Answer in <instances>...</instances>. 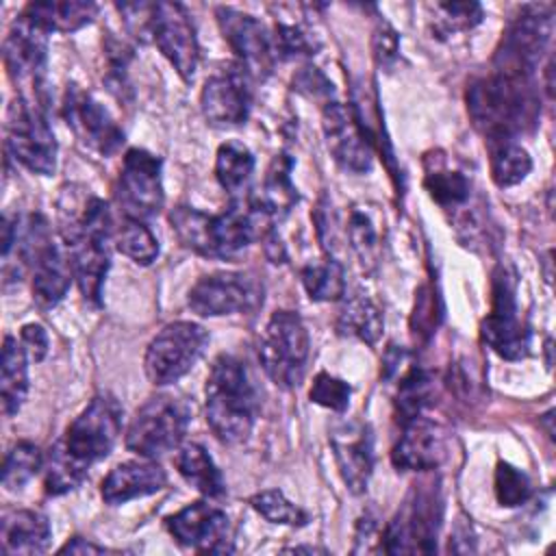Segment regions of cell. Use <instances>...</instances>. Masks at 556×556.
I'll return each instance as SVG.
<instances>
[{"mask_svg":"<svg viewBox=\"0 0 556 556\" xmlns=\"http://www.w3.org/2000/svg\"><path fill=\"white\" fill-rule=\"evenodd\" d=\"M424 187L441 208H458L469 200V180L465 174L454 169H428Z\"/></svg>","mask_w":556,"mask_h":556,"instance_id":"40","label":"cell"},{"mask_svg":"<svg viewBox=\"0 0 556 556\" xmlns=\"http://www.w3.org/2000/svg\"><path fill=\"white\" fill-rule=\"evenodd\" d=\"M22 343L26 348V354H30V358L35 363L43 361L48 354V334L39 324H26L22 326Z\"/></svg>","mask_w":556,"mask_h":556,"instance_id":"49","label":"cell"},{"mask_svg":"<svg viewBox=\"0 0 556 556\" xmlns=\"http://www.w3.org/2000/svg\"><path fill=\"white\" fill-rule=\"evenodd\" d=\"M7 148L35 174L50 176L56 167V141L41 100L17 96L7 111Z\"/></svg>","mask_w":556,"mask_h":556,"instance_id":"8","label":"cell"},{"mask_svg":"<svg viewBox=\"0 0 556 556\" xmlns=\"http://www.w3.org/2000/svg\"><path fill=\"white\" fill-rule=\"evenodd\" d=\"M254 195L276 222L293 208V204L298 202V189L291 182V159L287 154H278L271 161L263 189Z\"/></svg>","mask_w":556,"mask_h":556,"instance_id":"31","label":"cell"},{"mask_svg":"<svg viewBox=\"0 0 556 556\" xmlns=\"http://www.w3.org/2000/svg\"><path fill=\"white\" fill-rule=\"evenodd\" d=\"M167 484V473L161 465L148 460H126L115 465L102 480V500L111 506L124 504L135 497L152 495Z\"/></svg>","mask_w":556,"mask_h":556,"instance_id":"24","label":"cell"},{"mask_svg":"<svg viewBox=\"0 0 556 556\" xmlns=\"http://www.w3.org/2000/svg\"><path fill=\"white\" fill-rule=\"evenodd\" d=\"M554 28L552 9L545 4H528L508 24L500 48L493 56V72L532 78L539 61L549 43Z\"/></svg>","mask_w":556,"mask_h":556,"instance_id":"9","label":"cell"},{"mask_svg":"<svg viewBox=\"0 0 556 556\" xmlns=\"http://www.w3.org/2000/svg\"><path fill=\"white\" fill-rule=\"evenodd\" d=\"M174 465L178 473L202 495L206 497H222L226 493V484L222 478V471L208 456V452L198 443H187L178 450Z\"/></svg>","mask_w":556,"mask_h":556,"instance_id":"28","label":"cell"},{"mask_svg":"<svg viewBox=\"0 0 556 556\" xmlns=\"http://www.w3.org/2000/svg\"><path fill=\"white\" fill-rule=\"evenodd\" d=\"M215 15L224 39L237 54V63H241L250 76L265 78L271 72L276 59L274 41L265 26L250 13H241L230 7H217Z\"/></svg>","mask_w":556,"mask_h":556,"instance_id":"20","label":"cell"},{"mask_svg":"<svg viewBox=\"0 0 556 556\" xmlns=\"http://www.w3.org/2000/svg\"><path fill=\"white\" fill-rule=\"evenodd\" d=\"M39 469H43V454L39 452V447L30 441H20L4 456L2 486L7 491H17L33 476H37Z\"/></svg>","mask_w":556,"mask_h":556,"instance_id":"39","label":"cell"},{"mask_svg":"<svg viewBox=\"0 0 556 556\" xmlns=\"http://www.w3.org/2000/svg\"><path fill=\"white\" fill-rule=\"evenodd\" d=\"M111 239L100 237H85L67 243V254L72 261V271L83 298L91 304H100L102 285L111 265L109 252Z\"/></svg>","mask_w":556,"mask_h":556,"instance_id":"26","label":"cell"},{"mask_svg":"<svg viewBox=\"0 0 556 556\" xmlns=\"http://www.w3.org/2000/svg\"><path fill=\"white\" fill-rule=\"evenodd\" d=\"M48 30L20 13L4 39V67L9 78L30 89L28 98L43 102V74L48 61Z\"/></svg>","mask_w":556,"mask_h":556,"instance_id":"15","label":"cell"},{"mask_svg":"<svg viewBox=\"0 0 556 556\" xmlns=\"http://www.w3.org/2000/svg\"><path fill=\"white\" fill-rule=\"evenodd\" d=\"M493 306L482 319V339L506 361H519L530 350V330L517 315V282L506 267L493 271Z\"/></svg>","mask_w":556,"mask_h":556,"instance_id":"12","label":"cell"},{"mask_svg":"<svg viewBox=\"0 0 556 556\" xmlns=\"http://www.w3.org/2000/svg\"><path fill=\"white\" fill-rule=\"evenodd\" d=\"M206 421L222 443H243L258 413L256 389L245 365L232 354H219L206 378Z\"/></svg>","mask_w":556,"mask_h":556,"instance_id":"3","label":"cell"},{"mask_svg":"<svg viewBox=\"0 0 556 556\" xmlns=\"http://www.w3.org/2000/svg\"><path fill=\"white\" fill-rule=\"evenodd\" d=\"M443 519V493L439 478H424L413 484L404 504L380 534V549L387 554H432Z\"/></svg>","mask_w":556,"mask_h":556,"instance_id":"5","label":"cell"},{"mask_svg":"<svg viewBox=\"0 0 556 556\" xmlns=\"http://www.w3.org/2000/svg\"><path fill=\"white\" fill-rule=\"evenodd\" d=\"M169 534L195 552H230L228 515L206 502H193L165 519Z\"/></svg>","mask_w":556,"mask_h":556,"instance_id":"21","label":"cell"},{"mask_svg":"<svg viewBox=\"0 0 556 556\" xmlns=\"http://www.w3.org/2000/svg\"><path fill=\"white\" fill-rule=\"evenodd\" d=\"M432 393H434V380L428 369L415 365L408 371H404L397 384V395H395L397 421L406 424L419 417L424 408L432 402Z\"/></svg>","mask_w":556,"mask_h":556,"instance_id":"33","label":"cell"},{"mask_svg":"<svg viewBox=\"0 0 556 556\" xmlns=\"http://www.w3.org/2000/svg\"><path fill=\"white\" fill-rule=\"evenodd\" d=\"M437 9L441 13L437 28L443 33L469 30L482 22V7L478 2H441Z\"/></svg>","mask_w":556,"mask_h":556,"instance_id":"46","label":"cell"},{"mask_svg":"<svg viewBox=\"0 0 556 556\" xmlns=\"http://www.w3.org/2000/svg\"><path fill=\"white\" fill-rule=\"evenodd\" d=\"M274 52L280 59H295V56H311L315 50L313 39L308 33L298 24H276L274 33Z\"/></svg>","mask_w":556,"mask_h":556,"instance_id":"45","label":"cell"},{"mask_svg":"<svg viewBox=\"0 0 556 556\" xmlns=\"http://www.w3.org/2000/svg\"><path fill=\"white\" fill-rule=\"evenodd\" d=\"M208 332L195 321L167 324L148 345L143 367L152 384H172L180 380L204 354Z\"/></svg>","mask_w":556,"mask_h":556,"instance_id":"10","label":"cell"},{"mask_svg":"<svg viewBox=\"0 0 556 556\" xmlns=\"http://www.w3.org/2000/svg\"><path fill=\"white\" fill-rule=\"evenodd\" d=\"M30 20H35L39 26H43L48 33H74L89 24L96 13L98 4L93 2H78V0H65V2H30L22 11Z\"/></svg>","mask_w":556,"mask_h":556,"instance_id":"29","label":"cell"},{"mask_svg":"<svg viewBox=\"0 0 556 556\" xmlns=\"http://www.w3.org/2000/svg\"><path fill=\"white\" fill-rule=\"evenodd\" d=\"M169 224L178 241L206 258H230L256 239L274 232L276 219L256 195L232 200L219 215H206L193 206H176Z\"/></svg>","mask_w":556,"mask_h":556,"instance_id":"1","label":"cell"},{"mask_svg":"<svg viewBox=\"0 0 556 556\" xmlns=\"http://www.w3.org/2000/svg\"><path fill=\"white\" fill-rule=\"evenodd\" d=\"M441 302H439V295L434 293L432 285H424L419 291H417V298H415V306H413V317H410V330H413V337L417 341H428L439 321H441Z\"/></svg>","mask_w":556,"mask_h":556,"instance_id":"42","label":"cell"},{"mask_svg":"<svg viewBox=\"0 0 556 556\" xmlns=\"http://www.w3.org/2000/svg\"><path fill=\"white\" fill-rule=\"evenodd\" d=\"M330 445L348 489L352 493H363L374 469V437L369 426L358 421L343 424L332 432Z\"/></svg>","mask_w":556,"mask_h":556,"instance_id":"23","label":"cell"},{"mask_svg":"<svg viewBox=\"0 0 556 556\" xmlns=\"http://www.w3.org/2000/svg\"><path fill=\"white\" fill-rule=\"evenodd\" d=\"M59 552H61V554H65V552H70V554H102V552H106V547L93 545V543H89L87 539L74 536V539H72L70 543H65Z\"/></svg>","mask_w":556,"mask_h":556,"instance_id":"50","label":"cell"},{"mask_svg":"<svg viewBox=\"0 0 556 556\" xmlns=\"http://www.w3.org/2000/svg\"><path fill=\"white\" fill-rule=\"evenodd\" d=\"M87 465L76 460L63 445V441H56L48 454L43 456V486L48 495H63L67 491H74L80 486V482L87 478Z\"/></svg>","mask_w":556,"mask_h":556,"instance_id":"32","label":"cell"},{"mask_svg":"<svg viewBox=\"0 0 556 556\" xmlns=\"http://www.w3.org/2000/svg\"><path fill=\"white\" fill-rule=\"evenodd\" d=\"M0 395H2V413L13 417L28 393V365H26V348L15 337L7 334L2 343V361H0Z\"/></svg>","mask_w":556,"mask_h":556,"instance_id":"27","label":"cell"},{"mask_svg":"<svg viewBox=\"0 0 556 556\" xmlns=\"http://www.w3.org/2000/svg\"><path fill=\"white\" fill-rule=\"evenodd\" d=\"M250 506L269 523H282V526H304L308 521V515L295 506L293 502H289L285 497L282 491L278 489H267L256 493L250 500Z\"/></svg>","mask_w":556,"mask_h":556,"instance_id":"41","label":"cell"},{"mask_svg":"<svg viewBox=\"0 0 556 556\" xmlns=\"http://www.w3.org/2000/svg\"><path fill=\"white\" fill-rule=\"evenodd\" d=\"M252 169H254V156L243 143L226 141L217 148L215 176L226 191L230 193L241 191V187L250 180Z\"/></svg>","mask_w":556,"mask_h":556,"instance_id":"35","label":"cell"},{"mask_svg":"<svg viewBox=\"0 0 556 556\" xmlns=\"http://www.w3.org/2000/svg\"><path fill=\"white\" fill-rule=\"evenodd\" d=\"M115 248L137 265H150L159 256V241L141 219L124 217L115 232Z\"/></svg>","mask_w":556,"mask_h":556,"instance_id":"37","label":"cell"},{"mask_svg":"<svg viewBox=\"0 0 556 556\" xmlns=\"http://www.w3.org/2000/svg\"><path fill=\"white\" fill-rule=\"evenodd\" d=\"M371 48H374V59L380 67H391L397 59V50H400V39L397 33L387 24L380 22L374 30V39H371Z\"/></svg>","mask_w":556,"mask_h":556,"instance_id":"48","label":"cell"},{"mask_svg":"<svg viewBox=\"0 0 556 556\" xmlns=\"http://www.w3.org/2000/svg\"><path fill=\"white\" fill-rule=\"evenodd\" d=\"M402 358H404V350L397 345H389V350L382 358V376L391 378L397 371V365L402 363Z\"/></svg>","mask_w":556,"mask_h":556,"instance_id":"51","label":"cell"},{"mask_svg":"<svg viewBox=\"0 0 556 556\" xmlns=\"http://www.w3.org/2000/svg\"><path fill=\"white\" fill-rule=\"evenodd\" d=\"M345 232L363 269L371 271L380 261V237L374 219L363 208H352Z\"/></svg>","mask_w":556,"mask_h":556,"instance_id":"38","label":"cell"},{"mask_svg":"<svg viewBox=\"0 0 556 556\" xmlns=\"http://www.w3.org/2000/svg\"><path fill=\"white\" fill-rule=\"evenodd\" d=\"M250 72L241 63H228L206 78L200 93V109L213 126H239L248 119L252 104Z\"/></svg>","mask_w":556,"mask_h":556,"instance_id":"17","label":"cell"},{"mask_svg":"<svg viewBox=\"0 0 556 556\" xmlns=\"http://www.w3.org/2000/svg\"><path fill=\"white\" fill-rule=\"evenodd\" d=\"M321 128L334 161L350 172L365 174L371 167V141L356 111L337 100L324 104Z\"/></svg>","mask_w":556,"mask_h":556,"instance_id":"19","label":"cell"},{"mask_svg":"<svg viewBox=\"0 0 556 556\" xmlns=\"http://www.w3.org/2000/svg\"><path fill=\"white\" fill-rule=\"evenodd\" d=\"M532 493V486H530V480L528 476L508 465V463H500L497 469H495V495H497V502L502 506H519L523 504Z\"/></svg>","mask_w":556,"mask_h":556,"instance_id":"44","label":"cell"},{"mask_svg":"<svg viewBox=\"0 0 556 556\" xmlns=\"http://www.w3.org/2000/svg\"><path fill=\"white\" fill-rule=\"evenodd\" d=\"M350 395H352V387L345 380L330 376L328 371H319L308 391L311 402H315L324 408H330L334 413L348 410Z\"/></svg>","mask_w":556,"mask_h":556,"instance_id":"43","label":"cell"},{"mask_svg":"<svg viewBox=\"0 0 556 556\" xmlns=\"http://www.w3.org/2000/svg\"><path fill=\"white\" fill-rule=\"evenodd\" d=\"M161 159L148 150L130 148L124 154L122 172L115 187V200L130 219L154 217L165 202L163 180H161Z\"/></svg>","mask_w":556,"mask_h":556,"instance_id":"14","label":"cell"},{"mask_svg":"<svg viewBox=\"0 0 556 556\" xmlns=\"http://www.w3.org/2000/svg\"><path fill=\"white\" fill-rule=\"evenodd\" d=\"M146 37L154 41L185 83L193 80L200 48L191 17L180 2H152L146 22Z\"/></svg>","mask_w":556,"mask_h":556,"instance_id":"13","label":"cell"},{"mask_svg":"<svg viewBox=\"0 0 556 556\" xmlns=\"http://www.w3.org/2000/svg\"><path fill=\"white\" fill-rule=\"evenodd\" d=\"M50 521L39 510L11 508L0 517L2 554H43L50 545Z\"/></svg>","mask_w":556,"mask_h":556,"instance_id":"25","label":"cell"},{"mask_svg":"<svg viewBox=\"0 0 556 556\" xmlns=\"http://www.w3.org/2000/svg\"><path fill=\"white\" fill-rule=\"evenodd\" d=\"M384 328L382 311L374 300L363 293L350 295L337 317V330L343 337H356L367 345H374Z\"/></svg>","mask_w":556,"mask_h":556,"instance_id":"30","label":"cell"},{"mask_svg":"<svg viewBox=\"0 0 556 556\" xmlns=\"http://www.w3.org/2000/svg\"><path fill=\"white\" fill-rule=\"evenodd\" d=\"M191 419L189 404L169 393L152 395L126 430V447L143 458H159L176 450Z\"/></svg>","mask_w":556,"mask_h":556,"instance_id":"7","label":"cell"},{"mask_svg":"<svg viewBox=\"0 0 556 556\" xmlns=\"http://www.w3.org/2000/svg\"><path fill=\"white\" fill-rule=\"evenodd\" d=\"M308 354L311 339L302 317L293 311L271 313L258 341V358L271 382L280 389L300 387Z\"/></svg>","mask_w":556,"mask_h":556,"instance_id":"6","label":"cell"},{"mask_svg":"<svg viewBox=\"0 0 556 556\" xmlns=\"http://www.w3.org/2000/svg\"><path fill=\"white\" fill-rule=\"evenodd\" d=\"M122 404L111 393L96 395L65 430L61 439L65 450L87 467L102 460L122 432Z\"/></svg>","mask_w":556,"mask_h":556,"instance_id":"11","label":"cell"},{"mask_svg":"<svg viewBox=\"0 0 556 556\" xmlns=\"http://www.w3.org/2000/svg\"><path fill=\"white\" fill-rule=\"evenodd\" d=\"M302 285L311 300L315 302H334L345 293V271L337 258H324L308 263L300 271Z\"/></svg>","mask_w":556,"mask_h":556,"instance_id":"34","label":"cell"},{"mask_svg":"<svg viewBox=\"0 0 556 556\" xmlns=\"http://www.w3.org/2000/svg\"><path fill=\"white\" fill-rule=\"evenodd\" d=\"M445 458V432L432 419L419 415L402 424V437L391 460L402 471H432Z\"/></svg>","mask_w":556,"mask_h":556,"instance_id":"22","label":"cell"},{"mask_svg":"<svg viewBox=\"0 0 556 556\" xmlns=\"http://www.w3.org/2000/svg\"><path fill=\"white\" fill-rule=\"evenodd\" d=\"M532 169V159L515 141L491 143V178L497 187H513L521 182Z\"/></svg>","mask_w":556,"mask_h":556,"instance_id":"36","label":"cell"},{"mask_svg":"<svg viewBox=\"0 0 556 556\" xmlns=\"http://www.w3.org/2000/svg\"><path fill=\"white\" fill-rule=\"evenodd\" d=\"M22 265L30 271L33 298L39 308H54L67 293L74 278L70 254L56 243L48 219L41 213L17 219L15 241Z\"/></svg>","mask_w":556,"mask_h":556,"instance_id":"4","label":"cell"},{"mask_svg":"<svg viewBox=\"0 0 556 556\" xmlns=\"http://www.w3.org/2000/svg\"><path fill=\"white\" fill-rule=\"evenodd\" d=\"M263 304V285L243 271L202 276L189 291V306L202 317L254 313Z\"/></svg>","mask_w":556,"mask_h":556,"instance_id":"16","label":"cell"},{"mask_svg":"<svg viewBox=\"0 0 556 556\" xmlns=\"http://www.w3.org/2000/svg\"><path fill=\"white\" fill-rule=\"evenodd\" d=\"M63 117L85 146L104 156L115 154L124 143V130L111 117L106 106L78 85L65 89Z\"/></svg>","mask_w":556,"mask_h":556,"instance_id":"18","label":"cell"},{"mask_svg":"<svg viewBox=\"0 0 556 556\" xmlns=\"http://www.w3.org/2000/svg\"><path fill=\"white\" fill-rule=\"evenodd\" d=\"M293 87L304 93L306 98H315V100H324V104L332 102L334 98V89L332 83L317 70V67H304L295 74L293 78Z\"/></svg>","mask_w":556,"mask_h":556,"instance_id":"47","label":"cell"},{"mask_svg":"<svg viewBox=\"0 0 556 556\" xmlns=\"http://www.w3.org/2000/svg\"><path fill=\"white\" fill-rule=\"evenodd\" d=\"M467 111L489 143L513 141L539 122V98L532 78L493 72L469 85Z\"/></svg>","mask_w":556,"mask_h":556,"instance_id":"2","label":"cell"}]
</instances>
